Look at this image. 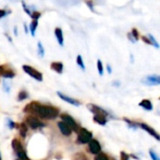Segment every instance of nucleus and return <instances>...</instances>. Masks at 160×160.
I'll use <instances>...</instances> for the list:
<instances>
[{"instance_id":"1","label":"nucleus","mask_w":160,"mask_h":160,"mask_svg":"<svg viewBox=\"0 0 160 160\" xmlns=\"http://www.w3.org/2000/svg\"><path fill=\"white\" fill-rule=\"evenodd\" d=\"M23 112L36 114L43 119H54L58 116V113H59L58 109L52 107V106H44L38 102L29 103L23 109Z\"/></svg>"},{"instance_id":"2","label":"nucleus","mask_w":160,"mask_h":160,"mask_svg":"<svg viewBox=\"0 0 160 160\" xmlns=\"http://www.w3.org/2000/svg\"><path fill=\"white\" fill-rule=\"evenodd\" d=\"M92 137H93V135H92V133L90 131H88L85 128H81L79 130V135H78V140L77 141L80 143L83 144V143L89 142L92 140Z\"/></svg>"},{"instance_id":"3","label":"nucleus","mask_w":160,"mask_h":160,"mask_svg":"<svg viewBox=\"0 0 160 160\" xmlns=\"http://www.w3.org/2000/svg\"><path fill=\"white\" fill-rule=\"evenodd\" d=\"M22 69H23V71L26 72L30 77L36 79V80L38 81V82H41V81H42V74H41L40 72H38V70H36L35 68H33L32 67L23 65V66H22Z\"/></svg>"},{"instance_id":"4","label":"nucleus","mask_w":160,"mask_h":160,"mask_svg":"<svg viewBox=\"0 0 160 160\" xmlns=\"http://www.w3.org/2000/svg\"><path fill=\"white\" fill-rule=\"evenodd\" d=\"M61 119L63 120V123L66 124L71 130L74 131H78V126L75 122V120L68 114H62L61 115Z\"/></svg>"},{"instance_id":"5","label":"nucleus","mask_w":160,"mask_h":160,"mask_svg":"<svg viewBox=\"0 0 160 160\" xmlns=\"http://www.w3.org/2000/svg\"><path fill=\"white\" fill-rule=\"evenodd\" d=\"M25 121H26L27 125H28L32 129H37V128H41V127H44V126H45L44 123H42L41 121H39L38 118H36V117H34V116H28V117L26 118Z\"/></svg>"},{"instance_id":"6","label":"nucleus","mask_w":160,"mask_h":160,"mask_svg":"<svg viewBox=\"0 0 160 160\" xmlns=\"http://www.w3.org/2000/svg\"><path fill=\"white\" fill-rule=\"evenodd\" d=\"M89 149H90L91 153L95 154V155H98L101 151L99 142L97 140H93V139L89 142Z\"/></svg>"},{"instance_id":"7","label":"nucleus","mask_w":160,"mask_h":160,"mask_svg":"<svg viewBox=\"0 0 160 160\" xmlns=\"http://www.w3.org/2000/svg\"><path fill=\"white\" fill-rule=\"evenodd\" d=\"M144 83L147 85H158L160 83L159 76L158 75H151L145 78Z\"/></svg>"},{"instance_id":"8","label":"nucleus","mask_w":160,"mask_h":160,"mask_svg":"<svg viewBox=\"0 0 160 160\" xmlns=\"http://www.w3.org/2000/svg\"><path fill=\"white\" fill-rule=\"evenodd\" d=\"M57 95L60 97L61 99L65 100L66 102H68V103H69V104H71V105L80 106V104H81L78 100H76V99H74V98H69V97H68V96H66V95H64V94H62V93H60V92H58Z\"/></svg>"},{"instance_id":"9","label":"nucleus","mask_w":160,"mask_h":160,"mask_svg":"<svg viewBox=\"0 0 160 160\" xmlns=\"http://www.w3.org/2000/svg\"><path fill=\"white\" fill-rule=\"evenodd\" d=\"M88 109L94 113V114H102V115H105L107 116L108 115V112H106L104 110H102L101 108L96 106V105H93V104H89L88 105Z\"/></svg>"},{"instance_id":"10","label":"nucleus","mask_w":160,"mask_h":160,"mask_svg":"<svg viewBox=\"0 0 160 160\" xmlns=\"http://www.w3.org/2000/svg\"><path fill=\"white\" fill-rule=\"evenodd\" d=\"M58 128H59L61 133H62L63 135L67 136V137L69 136V135L71 134V132H72V130H71L66 124H64L63 122H59V123H58Z\"/></svg>"},{"instance_id":"11","label":"nucleus","mask_w":160,"mask_h":160,"mask_svg":"<svg viewBox=\"0 0 160 160\" xmlns=\"http://www.w3.org/2000/svg\"><path fill=\"white\" fill-rule=\"evenodd\" d=\"M141 127H142V129H144V130H146L147 132H149L152 136H154L158 141H159L160 140V138H159V135L152 128H150L148 125H146V124H141Z\"/></svg>"},{"instance_id":"12","label":"nucleus","mask_w":160,"mask_h":160,"mask_svg":"<svg viewBox=\"0 0 160 160\" xmlns=\"http://www.w3.org/2000/svg\"><path fill=\"white\" fill-rule=\"evenodd\" d=\"M94 121L101 126H104L106 125L107 123V118L105 115H102V114H95L94 116Z\"/></svg>"},{"instance_id":"13","label":"nucleus","mask_w":160,"mask_h":160,"mask_svg":"<svg viewBox=\"0 0 160 160\" xmlns=\"http://www.w3.org/2000/svg\"><path fill=\"white\" fill-rule=\"evenodd\" d=\"M54 34H55V37H56V38H57L58 43H59L61 46H63V45H64V38H63V32H62L61 28H55Z\"/></svg>"},{"instance_id":"14","label":"nucleus","mask_w":160,"mask_h":160,"mask_svg":"<svg viewBox=\"0 0 160 160\" xmlns=\"http://www.w3.org/2000/svg\"><path fill=\"white\" fill-rule=\"evenodd\" d=\"M51 68L52 70L56 71L57 73L61 74L63 72V64L60 63V62H53L52 65H51Z\"/></svg>"},{"instance_id":"15","label":"nucleus","mask_w":160,"mask_h":160,"mask_svg":"<svg viewBox=\"0 0 160 160\" xmlns=\"http://www.w3.org/2000/svg\"><path fill=\"white\" fill-rule=\"evenodd\" d=\"M12 148L14 149V151H15L17 154L20 153V152H22V151H23V148H22L21 142H20L17 139H14V140L12 141Z\"/></svg>"},{"instance_id":"16","label":"nucleus","mask_w":160,"mask_h":160,"mask_svg":"<svg viewBox=\"0 0 160 160\" xmlns=\"http://www.w3.org/2000/svg\"><path fill=\"white\" fill-rule=\"evenodd\" d=\"M142 108H143L144 110L146 111H152L153 110V105L151 103L150 100H147V99H143L142 102H140L139 104Z\"/></svg>"},{"instance_id":"17","label":"nucleus","mask_w":160,"mask_h":160,"mask_svg":"<svg viewBox=\"0 0 160 160\" xmlns=\"http://www.w3.org/2000/svg\"><path fill=\"white\" fill-rule=\"evenodd\" d=\"M19 130H20V135L22 138H25L26 137V133H27V128L25 126V124L22 123L20 125V128H19Z\"/></svg>"},{"instance_id":"18","label":"nucleus","mask_w":160,"mask_h":160,"mask_svg":"<svg viewBox=\"0 0 160 160\" xmlns=\"http://www.w3.org/2000/svg\"><path fill=\"white\" fill-rule=\"evenodd\" d=\"M1 76H3L4 78H8V79H11L15 76L14 72L11 71V70H4L2 73H1Z\"/></svg>"},{"instance_id":"19","label":"nucleus","mask_w":160,"mask_h":160,"mask_svg":"<svg viewBox=\"0 0 160 160\" xmlns=\"http://www.w3.org/2000/svg\"><path fill=\"white\" fill-rule=\"evenodd\" d=\"M37 26H38V21H35V20H34V21L30 23V26H29V28H30V32H31L32 36H35Z\"/></svg>"},{"instance_id":"20","label":"nucleus","mask_w":160,"mask_h":160,"mask_svg":"<svg viewBox=\"0 0 160 160\" xmlns=\"http://www.w3.org/2000/svg\"><path fill=\"white\" fill-rule=\"evenodd\" d=\"M76 62H77V65L80 66L81 68H82V70L85 69V66H84V64H83V60H82V57L81 55H78V56H77Z\"/></svg>"},{"instance_id":"21","label":"nucleus","mask_w":160,"mask_h":160,"mask_svg":"<svg viewBox=\"0 0 160 160\" xmlns=\"http://www.w3.org/2000/svg\"><path fill=\"white\" fill-rule=\"evenodd\" d=\"M38 55L39 56H44V52H45V51H44V48H43V46H42V44H41V42L39 41V42H38Z\"/></svg>"},{"instance_id":"22","label":"nucleus","mask_w":160,"mask_h":160,"mask_svg":"<svg viewBox=\"0 0 160 160\" xmlns=\"http://www.w3.org/2000/svg\"><path fill=\"white\" fill-rule=\"evenodd\" d=\"M27 98H28V94L25 91H21L19 93V95H18V100L19 101H22V100H23V99H25Z\"/></svg>"},{"instance_id":"23","label":"nucleus","mask_w":160,"mask_h":160,"mask_svg":"<svg viewBox=\"0 0 160 160\" xmlns=\"http://www.w3.org/2000/svg\"><path fill=\"white\" fill-rule=\"evenodd\" d=\"M149 41H150V44H153L156 48H159V46H158V42L156 40V38H154V36H152V35H149Z\"/></svg>"},{"instance_id":"24","label":"nucleus","mask_w":160,"mask_h":160,"mask_svg":"<svg viewBox=\"0 0 160 160\" xmlns=\"http://www.w3.org/2000/svg\"><path fill=\"white\" fill-rule=\"evenodd\" d=\"M17 155H18V157H19L20 160H29V158H27V156H26V154H25V152H24V151H22V152L18 153Z\"/></svg>"},{"instance_id":"25","label":"nucleus","mask_w":160,"mask_h":160,"mask_svg":"<svg viewBox=\"0 0 160 160\" xmlns=\"http://www.w3.org/2000/svg\"><path fill=\"white\" fill-rule=\"evenodd\" d=\"M98 70L100 75H103V65L100 60H98Z\"/></svg>"},{"instance_id":"26","label":"nucleus","mask_w":160,"mask_h":160,"mask_svg":"<svg viewBox=\"0 0 160 160\" xmlns=\"http://www.w3.org/2000/svg\"><path fill=\"white\" fill-rule=\"evenodd\" d=\"M95 160H109V158H108V157L105 154H98L96 157Z\"/></svg>"},{"instance_id":"27","label":"nucleus","mask_w":160,"mask_h":160,"mask_svg":"<svg viewBox=\"0 0 160 160\" xmlns=\"http://www.w3.org/2000/svg\"><path fill=\"white\" fill-rule=\"evenodd\" d=\"M149 154H150V156H151V158H152V159L153 160H160L159 158H158V154H157L155 151L150 150V151H149Z\"/></svg>"},{"instance_id":"28","label":"nucleus","mask_w":160,"mask_h":160,"mask_svg":"<svg viewBox=\"0 0 160 160\" xmlns=\"http://www.w3.org/2000/svg\"><path fill=\"white\" fill-rule=\"evenodd\" d=\"M40 15H41V14H40L39 12H38V11H34L33 13H31V15H30V16H31L35 21H38V19L40 17Z\"/></svg>"},{"instance_id":"29","label":"nucleus","mask_w":160,"mask_h":160,"mask_svg":"<svg viewBox=\"0 0 160 160\" xmlns=\"http://www.w3.org/2000/svg\"><path fill=\"white\" fill-rule=\"evenodd\" d=\"M131 36H132V37L134 38V40H135V41H136V40H137V39L139 38V33H138L137 29H135V28H134V29L132 30Z\"/></svg>"},{"instance_id":"30","label":"nucleus","mask_w":160,"mask_h":160,"mask_svg":"<svg viewBox=\"0 0 160 160\" xmlns=\"http://www.w3.org/2000/svg\"><path fill=\"white\" fill-rule=\"evenodd\" d=\"M121 160H129V156L127 155L126 153L122 152L121 153Z\"/></svg>"},{"instance_id":"31","label":"nucleus","mask_w":160,"mask_h":160,"mask_svg":"<svg viewBox=\"0 0 160 160\" xmlns=\"http://www.w3.org/2000/svg\"><path fill=\"white\" fill-rule=\"evenodd\" d=\"M22 7H23V9H24V11L28 14V15H31V12L29 11V9H28V8H27V6L24 4V2H22Z\"/></svg>"},{"instance_id":"32","label":"nucleus","mask_w":160,"mask_h":160,"mask_svg":"<svg viewBox=\"0 0 160 160\" xmlns=\"http://www.w3.org/2000/svg\"><path fill=\"white\" fill-rule=\"evenodd\" d=\"M8 128H13L15 127V124L11 120H8Z\"/></svg>"},{"instance_id":"33","label":"nucleus","mask_w":160,"mask_h":160,"mask_svg":"<svg viewBox=\"0 0 160 160\" xmlns=\"http://www.w3.org/2000/svg\"><path fill=\"white\" fill-rule=\"evenodd\" d=\"M3 86H4L6 92H8V91H9V87H8V85L7 84V82H3Z\"/></svg>"},{"instance_id":"34","label":"nucleus","mask_w":160,"mask_h":160,"mask_svg":"<svg viewBox=\"0 0 160 160\" xmlns=\"http://www.w3.org/2000/svg\"><path fill=\"white\" fill-rule=\"evenodd\" d=\"M6 14H7V12L4 9H0V19L3 18L4 16H6Z\"/></svg>"},{"instance_id":"35","label":"nucleus","mask_w":160,"mask_h":160,"mask_svg":"<svg viewBox=\"0 0 160 160\" xmlns=\"http://www.w3.org/2000/svg\"><path fill=\"white\" fill-rule=\"evenodd\" d=\"M107 70H108L109 73H112V68H111V67H110L109 65L107 66Z\"/></svg>"},{"instance_id":"36","label":"nucleus","mask_w":160,"mask_h":160,"mask_svg":"<svg viewBox=\"0 0 160 160\" xmlns=\"http://www.w3.org/2000/svg\"><path fill=\"white\" fill-rule=\"evenodd\" d=\"M4 71V67L3 66H0V74Z\"/></svg>"},{"instance_id":"37","label":"nucleus","mask_w":160,"mask_h":160,"mask_svg":"<svg viewBox=\"0 0 160 160\" xmlns=\"http://www.w3.org/2000/svg\"><path fill=\"white\" fill-rule=\"evenodd\" d=\"M23 26H24V31H25V33H27V32H28V30H27V26H26L25 24H24Z\"/></svg>"},{"instance_id":"38","label":"nucleus","mask_w":160,"mask_h":160,"mask_svg":"<svg viewBox=\"0 0 160 160\" xmlns=\"http://www.w3.org/2000/svg\"><path fill=\"white\" fill-rule=\"evenodd\" d=\"M14 34H15V36H17V30H16V27L14 28Z\"/></svg>"},{"instance_id":"39","label":"nucleus","mask_w":160,"mask_h":160,"mask_svg":"<svg viewBox=\"0 0 160 160\" xmlns=\"http://www.w3.org/2000/svg\"><path fill=\"white\" fill-rule=\"evenodd\" d=\"M0 160H1V156H0Z\"/></svg>"}]
</instances>
